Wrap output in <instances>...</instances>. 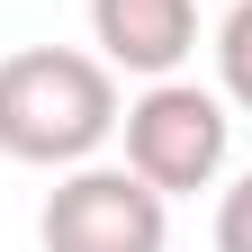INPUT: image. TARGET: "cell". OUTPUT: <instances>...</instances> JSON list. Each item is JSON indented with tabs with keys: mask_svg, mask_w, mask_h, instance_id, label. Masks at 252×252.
Returning a JSON list of instances; mask_svg holds the SVG:
<instances>
[{
	"mask_svg": "<svg viewBox=\"0 0 252 252\" xmlns=\"http://www.w3.org/2000/svg\"><path fill=\"white\" fill-rule=\"evenodd\" d=\"M117 72L72 45H18L0 63V153L36 171H72L117 135Z\"/></svg>",
	"mask_w": 252,
	"mask_h": 252,
	"instance_id": "obj_1",
	"label": "cell"
},
{
	"mask_svg": "<svg viewBox=\"0 0 252 252\" xmlns=\"http://www.w3.org/2000/svg\"><path fill=\"white\" fill-rule=\"evenodd\" d=\"M36 243L45 252H162L171 243V198L126 162H72L45 189Z\"/></svg>",
	"mask_w": 252,
	"mask_h": 252,
	"instance_id": "obj_2",
	"label": "cell"
},
{
	"mask_svg": "<svg viewBox=\"0 0 252 252\" xmlns=\"http://www.w3.org/2000/svg\"><path fill=\"white\" fill-rule=\"evenodd\" d=\"M216 252H252V171L225 189V207H216Z\"/></svg>",
	"mask_w": 252,
	"mask_h": 252,
	"instance_id": "obj_6",
	"label": "cell"
},
{
	"mask_svg": "<svg viewBox=\"0 0 252 252\" xmlns=\"http://www.w3.org/2000/svg\"><path fill=\"white\" fill-rule=\"evenodd\" d=\"M216 72H225V99L252 108V0H234L225 27H216Z\"/></svg>",
	"mask_w": 252,
	"mask_h": 252,
	"instance_id": "obj_5",
	"label": "cell"
},
{
	"mask_svg": "<svg viewBox=\"0 0 252 252\" xmlns=\"http://www.w3.org/2000/svg\"><path fill=\"white\" fill-rule=\"evenodd\" d=\"M90 45L108 72L171 81L198 45V0H90Z\"/></svg>",
	"mask_w": 252,
	"mask_h": 252,
	"instance_id": "obj_4",
	"label": "cell"
},
{
	"mask_svg": "<svg viewBox=\"0 0 252 252\" xmlns=\"http://www.w3.org/2000/svg\"><path fill=\"white\" fill-rule=\"evenodd\" d=\"M126 126V171H144L162 198H198V189L225 171V144H234V117L216 90L198 81H144V99L117 117Z\"/></svg>",
	"mask_w": 252,
	"mask_h": 252,
	"instance_id": "obj_3",
	"label": "cell"
}]
</instances>
